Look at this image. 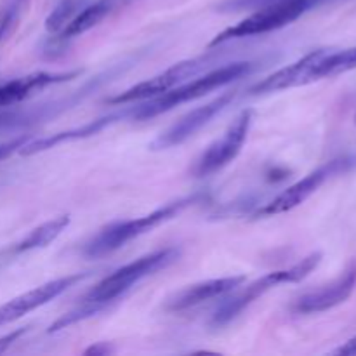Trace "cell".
<instances>
[{
	"label": "cell",
	"mask_w": 356,
	"mask_h": 356,
	"mask_svg": "<svg viewBox=\"0 0 356 356\" xmlns=\"http://www.w3.org/2000/svg\"><path fill=\"white\" fill-rule=\"evenodd\" d=\"M200 198V193H195L191 195V197H184L179 198V200L170 202V204L163 205V207L156 209V211L149 212V214L143 216V218L113 222V225L99 229V233H97L96 236H92V238L86 243L83 254H86L87 257H90V259L108 256V254L115 252V250H118L120 247H124L125 243L132 242V240L138 238V236L152 232L153 228L160 226L162 222L174 219L177 214H181L184 209L197 204Z\"/></svg>",
	"instance_id": "cell-1"
},
{
	"label": "cell",
	"mask_w": 356,
	"mask_h": 356,
	"mask_svg": "<svg viewBox=\"0 0 356 356\" xmlns=\"http://www.w3.org/2000/svg\"><path fill=\"white\" fill-rule=\"evenodd\" d=\"M250 70H252V63L249 61L232 63V65L212 70V72L205 73L200 79H195L193 82L174 87V89L163 92L162 96L153 97L149 103L141 104L138 110L132 111V117L136 120H149L153 117H159V115L165 113V111L174 110L179 104L188 103V101L200 99V97L207 96L212 90L221 89V87L242 79L243 75L250 73Z\"/></svg>",
	"instance_id": "cell-2"
},
{
	"label": "cell",
	"mask_w": 356,
	"mask_h": 356,
	"mask_svg": "<svg viewBox=\"0 0 356 356\" xmlns=\"http://www.w3.org/2000/svg\"><path fill=\"white\" fill-rule=\"evenodd\" d=\"M179 249H176V247H167V249H160L156 252L146 254L139 259H134L132 263L125 264V266L118 268L111 275L104 277L97 285H94L83 301L99 302L104 306L111 305L120 296H124L129 289L139 284L143 278L149 277L160 270H165L167 266L176 263L179 259Z\"/></svg>",
	"instance_id": "cell-3"
},
{
	"label": "cell",
	"mask_w": 356,
	"mask_h": 356,
	"mask_svg": "<svg viewBox=\"0 0 356 356\" xmlns=\"http://www.w3.org/2000/svg\"><path fill=\"white\" fill-rule=\"evenodd\" d=\"M320 261H322V252H313L309 254V256H306L305 259L299 261V263H296L294 266L287 268V270L271 271V273L257 278L252 284L247 285L242 292H238V294L229 298L228 301H225L219 306L218 312H216L214 315V323L216 325H226V323L232 322L233 318H236L243 309L249 308L252 302H256L257 299L263 298L266 292L278 287V285L298 284V282L305 280V278L318 266Z\"/></svg>",
	"instance_id": "cell-4"
},
{
	"label": "cell",
	"mask_w": 356,
	"mask_h": 356,
	"mask_svg": "<svg viewBox=\"0 0 356 356\" xmlns=\"http://www.w3.org/2000/svg\"><path fill=\"white\" fill-rule=\"evenodd\" d=\"M313 3H315V0H278V2L259 7L256 13L247 16L245 19L236 23L235 26H229L225 31H221L211 42V47L225 44V42L233 40V38L254 37V35L280 30V28L287 26L292 21L298 19V17H301Z\"/></svg>",
	"instance_id": "cell-5"
},
{
	"label": "cell",
	"mask_w": 356,
	"mask_h": 356,
	"mask_svg": "<svg viewBox=\"0 0 356 356\" xmlns=\"http://www.w3.org/2000/svg\"><path fill=\"white\" fill-rule=\"evenodd\" d=\"M254 120L252 110H243L238 117L233 120V124L226 129L225 134L216 139L207 149L200 155V159L195 162L191 174L195 177H209L212 174L219 172L226 165L233 162L242 152L243 145L249 136L250 125Z\"/></svg>",
	"instance_id": "cell-6"
},
{
	"label": "cell",
	"mask_w": 356,
	"mask_h": 356,
	"mask_svg": "<svg viewBox=\"0 0 356 356\" xmlns=\"http://www.w3.org/2000/svg\"><path fill=\"white\" fill-rule=\"evenodd\" d=\"M207 59H188V61H181L177 65L170 66L165 72L159 73V75L152 76V79L145 80V82L136 83L131 89L124 90V92L117 94V96L110 97L108 103L110 104H127L134 103V101L143 99H153L156 96H162L167 90L174 89L179 83H183L186 79L197 75L200 70H204Z\"/></svg>",
	"instance_id": "cell-7"
},
{
	"label": "cell",
	"mask_w": 356,
	"mask_h": 356,
	"mask_svg": "<svg viewBox=\"0 0 356 356\" xmlns=\"http://www.w3.org/2000/svg\"><path fill=\"white\" fill-rule=\"evenodd\" d=\"M235 90H233V92H225L219 97H216L214 101H211V103L191 110L190 113L181 117L176 124L170 125L165 132H162V134L152 143L149 148L155 149V152H160V149H169L174 148V146L183 145V143L188 141L191 136L197 134L200 129H204L216 115L225 111L226 108L232 104V101L235 99Z\"/></svg>",
	"instance_id": "cell-8"
},
{
	"label": "cell",
	"mask_w": 356,
	"mask_h": 356,
	"mask_svg": "<svg viewBox=\"0 0 356 356\" xmlns=\"http://www.w3.org/2000/svg\"><path fill=\"white\" fill-rule=\"evenodd\" d=\"M350 165V160L348 159H337L332 162L325 163V165L318 167L316 170H313L312 174H308L306 177H302L301 181L294 183L292 186H289L287 190L282 191L275 200H271L266 207H263L259 211V216H277L284 214V212L292 211V209L299 207L302 202L308 200L323 183H325L329 177L336 176V174L343 172Z\"/></svg>",
	"instance_id": "cell-9"
},
{
	"label": "cell",
	"mask_w": 356,
	"mask_h": 356,
	"mask_svg": "<svg viewBox=\"0 0 356 356\" xmlns=\"http://www.w3.org/2000/svg\"><path fill=\"white\" fill-rule=\"evenodd\" d=\"M87 277H89V273H75L68 275V277L56 278V280L47 282V284L40 285V287L33 289V291H28L24 292V294L17 296V298L10 299L9 302L0 306V325L16 322L21 316L35 312V309L40 308V306H45L47 302H51L52 299L59 298L63 292L72 289L73 285L86 280Z\"/></svg>",
	"instance_id": "cell-10"
},
{
	"label": "cell",
	"mask_w": 356,
	"mask_h": 356,
	"mask_svg": "<svg viewBox=\"0 0 356 356\" xmlns=\"http://www.w3.org/2000/svg\"><path fill=\"white\" fill-rule=\"evenodd\" d=\"M356 287V263H351L348 270L332 282L330 285H325L323 289H318L315 292L305 294L299 298L294 305V312L301 313V315H312V313L327 312L330 308L343 305L351 292Z\"/></svg>",
	"instance_id": "cell-11"
},
{
	"label": "cell",
	"mask_w": 356,
	"mask_h": 356,
	"mask_svg": "<svg viewBox=\"0 0 356 356\" xmlns=\"http://www.w3.org/2000/svg\"><path fill=\"white\" fill-rule=\"evenodd\" d=\"M329 52V49H316V51L309 52L305 58L299 61L292 63V65L280 68L278 72L271 73L266 79L257 82L256 86L250 89V94H268V92H278V90L291 89V87L306 86V83L313 82V68L316 63Z\"/></svg>",
	"instance_id": "cell-12"
},
{
	"label": "cell",
	"mask_w": 356,
	"mask_h": 356,
	"mask_svg": "<svg viewBox=\"0 0 356 356\" xmlns=\"http://www.w3.org/2000/svg\"><path fill=\"white\" fill-rule=\"evenodd\" d=\"M243 282H245V277H226L190 285V287L176 292L172 298L167 299L165 309H169V312H186V309L197 308L204 302L236 291Z\"/></svg>",
	"instance_id": "cell-13"
},
{
	"label": "cell",
	"mask_w": 356,
	"mask_h": 356,
	"mask_svg": "<svg viewBox=\"0 0 356 356\" xmlns=\"http://www.w3.org/2000/svg\"><path fill=\"white\" fill-rule=\"evenodd\" d=\"M117 118H122V115H110V117H101V118H96V120L89 122V124L82 125V127H75V129H70V131L56 132V134H52V136H45V138L35 139V141H28V143H24L23 146H21L19 153H21V155H24V156L37 155V153L47 152V149L56 148V146L63 145V143L79 141V139L92 138V136L99 134L103 129H106L108 125H111L113 122H117Z\"/></svg>",
	"instance_id": "cell-14"
},
{
	"label": "cell",
	"mask_w": 356,
	"mask_h": 356,
	"mask_svg": "<svg viewBox=\"0 0 356 356\" xmlns=\"http://www.w3.org/2000/svg\"><path fill=\"white\" fill-rule=\"evenodd\" d=\"M79 75V72L72 73H33V75L23 76V79H16L9 83H3L0 86V108L9 106V104H16L19 101L26 99L31 94H35L37 90L45 89L49 86H54V83L66 82V80H72Z\"/></svg>",
	"instance_id": "cell-15"
},
{
	"label": "cell",
	"mask_w": 356,
	"mask_h": 356,
	"mask_svg": "<svg viewBox=\"0 0 356 356\" xmlns=\"http://www.w3.org/2000/svg\"><path fill=\"white\" fill-rule=\"evenodd\" d=\"M113 6L115 0H97V2L83 7V9L80 10V13H76L75 17L66 24L65 30L61 31V35L65 38H72L76 37V35L86 33L90 28L99 24L101 21L108 16V13L113 9Z\"/></svg>",
	"instance_id": "cell-16"
},
{
	"label": "cell",
	"mask_w": 356,
	"mask_h": 356,
	"mask_svg": "<svg viewBox=\"0 0 356 356\" xmlns=\"http://www.w3.org/2000/svg\"><path fill=\"white\" fill-rule=\"evenodd\" d=\"M70 225V216H58L44 225L31 229L23 240L16 245V252H28V250L44 249L49 243L54 242Z\"/></svg>",
	"instance_id": "cell-17"
},
{
	"label": "cell",
	"mask_w": 356,
	"mask_h": 356,
	"mask_svg": "<svg viewBox=\"0 0 356 356\" xmlns=\"http://www.w3.org/2000/svg\"><path fill=\"white\" fill-rule=\"evenodd\" d=\"M356 68V47L339 52H327L313 68V82L325 76L339 75L348 70Z\"/></svg>",
	"instance_id": "cell-18"
},
{
	"label": "cell",
	"mask_w": 356,
	"mask_h": 356,
	"mask_svg": "<svg viewBox=\"0 0 356 356\" xmlns=\"http://www.w3.org/2000/svg\"><path fill=\"white\" fill-rule=\"evenodd\" d=\"M108 306L104 305H99V302H92V301H83L82 306H79L76 309H73V312L66 313V315H63L61 318L56 320L54 323H52L51 327H49L47 332L52 334V332H59V330L66 329V327L73 325V323H79L82 322V320H87L90 318V316L97 315V313L104 312Z\"/></svg>",
	"instance_id": "cell-19"
},
{
	"label": "cell",
	"mask_w": 356,
	"mask_h": 356,
	"mask_svg": "<svg viewBox=\"0 0 356 356\" xmlns=\"http://www.w3.org/2000/svg\"><path fill=\"white\" fill-rule=\"evenodd\" d=\"M79 6L80 0H61V2L52 9V13L49 14L47 19H45V28H47V31H51V33H59V31L65 30L66 24L75 17Z\"/></svg>",
	"instance_id": "cell-20"
},
{
	"label": "cell",
	"mask_w": 356,
	"mask_h": 356,
	"mask_svg": "<svg viewBox=\"0 0 356 356\" xmlns=\"http://www.w3.org/2000/svg\"><path fill=\"white\" fill-rule=\"evenodd\" d=\"M24 143H28L26 136H21V138L13 139V141L2 143V145H0V160L7 159V156L13 155L14 152H19V148L24 145Z\"/></svg>",
	"instance_id": "cell-21"
},
{
	"label": "cell",
	"mask_w": 356,
	"mask_h": 356,
	"mask_svg": "<svg viewBox=\"0 0 356 356\" xmlns=\"http://www.w3.org/2000/svg\"><path fill=\"white\" fill-rule=\"evenodd\" d=\"M26 332H28V327H23V329L13 330V332H9V334H6L3 337H0V355L6 353V351L9 350L14 343H17V339H19V337H23Z\"/></svg>",
	"instance_id": "cell-22"
},
{
	"label": "cell",
	"mask_w": 356,
	"mask_h": 356,
	"mask_svg": "<svg viewBox=\"0 0 356 356\" xmlns=\"http://www.w3.org/2000/svg\"><path fill=\"white\" fill-rule=\"evenodd\" d=\"M113 353H115V348L111 346L110 343H96L83 351V355L86 356H108Z\"/></svg>",
	"instance_id": "cell-23"
},
{
	"label": "cell",
	"mask_w": 356,
	"mask_h": 356,
	"mask_svg": "<svg viewBox=\"0 0 356 356\" xmlns=\"http://www.w3.org/2000/svg\"><path fill=\"white\" fill-rule=\"evenodd\" d=\"M334 353L339 355V356H356V337L348 341L344 346H341L339 350H336Z\"/></svg>",
	"instance_id": "cell-24"
},
{
	"label": "cell",
	"mask_w": 356,
	"mask_h": 356,
	"mask_svg": "<svg viewBox=\"0 0 356 356\" xmlns=\"http://www.w3.org/2000/svg\"><path fill=\"white\" fill-rule=\"evenodd\" d=\"M9 122H13V117H10V115H0V125H6L9 124Z\"/></svg>",
	"instance_id": "cell-25"
},
{
	"label": "cell",
	"mask_w": 356,
	"mask_h": 356,
	"mask_svg": "<svg viewBox=\"0 0 356 356\" xmlns=\"http://www.w3.org/2000/svg\"><path fill=\"white\" fill-rule=\"evenodd\" d=\"M355 124H356V115H355Z\"/></svg>",
	"instance_id": "cell-26"
}]
</instances>
